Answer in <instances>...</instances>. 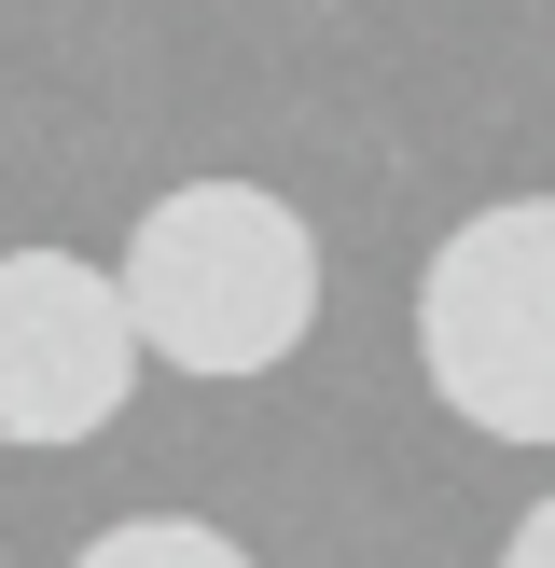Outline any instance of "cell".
Segmentation results:
<instances>
[{
    "mask_svg": "<svg viewBox=\"0 0 555 568\" xmlns=\"http://www.w3.org/2000/svg\"><path fill=\"white\" fill-rule=\"evenodd\" d=\"M111 292H125L139 361H181L209 388L222 375H278L320 333V236L264 181H181V194L139 209Z\"/></svg>",
    "mask_w": 555,
    "mask_h": 568,
    "instance_id": "1",
    "label": "cell"
},
{
    "mask_svg": "<svg viewBox=\"0 0 555 568\" xmlns=\"http://www.w3.org/2000/svg\"><path fill=\"white\" fill-rule=\"evenodd\" d=\"M416 361L486 444H555V194H500L416 264Z\"/></svg>",
    "mask_w": 555,
    "mask_h": 568,
    "instance_id": "2",
    "label": "cell"
},
{
    "mask_svg": "<svg viewBox=\"0 0 555 568\" xmlns=\"http://www.w3.org/2000/svg\"><path fill=\"white\" fill-rule=\"evenodd\" d=\"M139 403V333L83 250H0V444H98Z\"/></svg>",
    "mask_w": 555,
    "mask_h": 568,
    "instance_id": "3",
    "label": "cell"
},
{
    "mask_svg": "<svg viewBox=\"0 0 555 568\" xmlns=\"http://www.w3.org/2000/svg\"><path fill=\"white\" fill-rule=\"evenodd\" d=\"M70 568H250V541H222L209 514H125V527H98Z\"/></svg>",
    "mask_w": 555,
    "mask_h": 568,
    "instance_id": "4",
    "label": "cell"
},
{
    "mask_svg": "<svg viewBox=\"0 0 555 568\" xmlns=\"http://www.w3.org/2000/svg\"><path fill=\"white\" fill-rule=\"evenodd\" d=\"M500 568H555V499H542V514H514V541H500Z\"/></svg>",
    "mask_w": 555,
    "mask_h": 568,
    "instance_id": "5",
    "label": "cell"
}]
</instances>
